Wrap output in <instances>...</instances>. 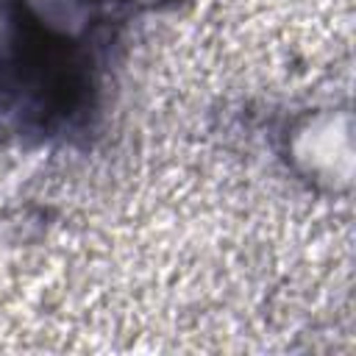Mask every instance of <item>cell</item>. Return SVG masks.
<instances>
[{
  "label": "cell",
  "mask_w": 356,
  "mask_h": 356,
  "mask_svg": "<svg viewBox=\"0 0 356 356\" xmlns=\"http://www.w3.org/2000/svg\"><path fill=\"white\" fill-rule=\"evenodd\" d=\"M95 89L92 44L19 0L0 53V103L25 128L56 134L89 114Z\"/></svg>",
  "instance_id": "cell-1"
}]
</instances>
